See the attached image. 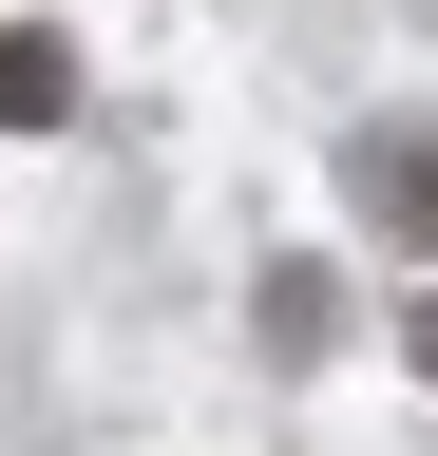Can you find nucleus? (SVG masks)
<instances>
[{
  "label": "nucleus",
  "instance_id": "3",
  "mask_svg": "<svg viewBox=\"0 0 438 456\" xmlns=\"http://www.w3.org/2000/svg\"><path fill=\"white\" fill-rule=\"evenodd\" d=\"M419 380H438V305H419Z\"/></svg>",
  "mask_w": 438,
  "mask_h": 456
},
{
  "label": "nucleus",
  "instance_id": "2",
  "mask_svg": "<svg viewBox=\"0 0 438 456\" xmlns=\"http://www.w3.org/2000/svg\"><path fill=\"white\" fill-rule=\"evenodd\" d=\"M362 191H381V209H401L419 248H438V152H401V134H381V152H362Z\"/></svg>",
  "mask_w": 438,
  "mask_h": 456
},
{
  "label": "nucleus",
  "instance_id": "1",
  "mask_svg": "<svg viewBox=\"0 0 438 456\" xmlns=\"http://www.w3.org/2000/svg\"><path fill=\"white\" fill-rule=\"evenodd\" d=\"M58 114H77V57L58 38H0V134H58Z\"/></svg>",
  "mask_w": 438,
  "mask_h": 456
}]
</instances>
